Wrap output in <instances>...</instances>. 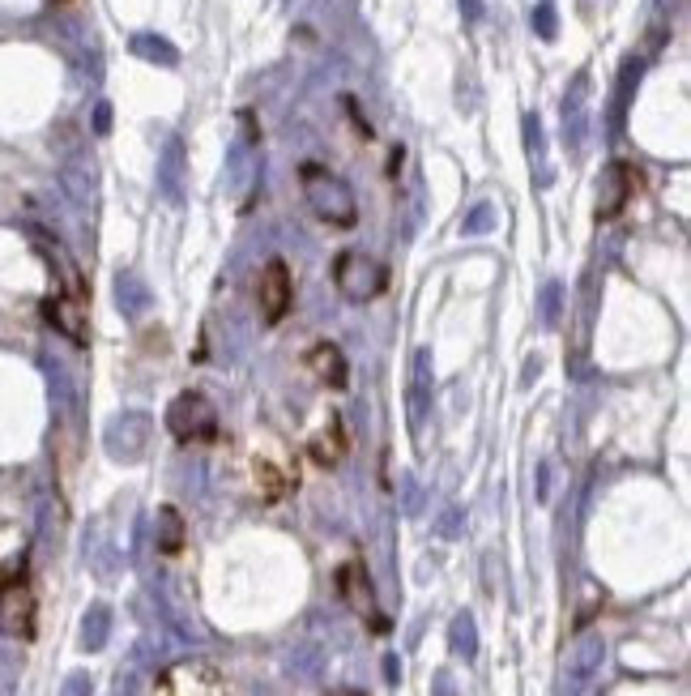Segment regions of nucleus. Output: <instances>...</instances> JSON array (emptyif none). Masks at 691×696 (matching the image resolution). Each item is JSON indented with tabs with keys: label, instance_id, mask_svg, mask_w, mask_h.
Returning <instances> with one entry per match:
<instances>
[{
	"label": "nucleus",
	"instance_id": "obj_7",
	"mask_svg": "<svg viewBox=\"0 0 691 696\" xmlns=\"http://www.w3.org/2000/svg\"><path fill=\"white\" fill-rule=\"evenodd\" d=\"M337 590L350 603V611H359L363 620H372V628H384L380 611H376V590H372V577H367V568L359 560H350L337 568Z\"/></svg>",
	"mask_w": 691,
	"mask_h": 696
},
{
	"label": "nucleus",
	"instance_id": "obj_4",
	"mask_svg": "<svg viewBox=\"0 0 691 696\" xmlns=\"http://www.w3.org/2000/svg\"><path fill=\"white\" fill-rule=\"evenodd\" d=\"M295 304V278H291V265L282 257H269L261 278H256V312H261L265 325H282L286 312Z\"/></svg>",
	"mask_w": 691,
	"mask_h": 696
},
{
	"label": "nucleus",
	"instance_id": "obj_2",
	"mask_svg": "<svg viewBox=\"0 0 691 696\" xmlns=\"http://www.w3.org/2000/svg\"><path fill=\"white\" fill-rule=\"evenodd\" d=\"M333 287L342 291L350 304H367V299L384 295L389 270H384V261L367 257V252H342V257L333 261Z\"/></svg>",
	"mask_w": 691,
	"mask_h": 696
},
{
	"label": "nucleus",
	"instance_id": "obj_1",
	"mask_svg": "<svg viewBox=\"0 0 691 696\" xmlns=\"http://www.w3.org/2000/svg\"><path fill=\"white\" fill-rule=\"evenodd\" d=\"M303 193H308V205L320 223H329V227H355L359 223L355 193H350V184L342 176H333L329 167H320V163L303 167Z\"/></svg>",
	"mask_w": 691,
	"mask_h": 696
},
{
	"label": "nucleus",
	"instance_id": "obj_8",
	"mask_svg": "<svg viewBox=\"0 0 691 696\" xmlns=\"http://www.w3.org/2000/svg\"><path fill=\"white\" fill-rule=\"evenodd\" d=\"M303 363H308V372H312L325 389H346V381H350L346 355H342V346H333V342H316Z\"/></svg>",
	"mask_w": 691,
	"mask_h": 696
},
{
	"label": "nucleus",
	"instance_id": "obj_10",
	"mask_svg": "<svg viewBox=\"0 0 691 696\" xmlns=\"http://www.w3.org/2000/svg\"><path fill=\"white\" fill-rule=\"evenodd\" d=\"M295 483H299L295 474L286 470L282 462H273V457H256V462H252V487H256V496H261L265 504H278Z\"/></svg>",
	"mask_w": 691,
	"mask_h": 696
},
{
	"label": "nucleus",
	"instance_id": "obj_3",
	"mask_svg": "<svg viewBox=\"0 0 691 696\" xmlns=\"http://www.w3.org/2000/svg\"><path fill=\"white\" fill-rule=\"evenodd\" d=\"M167 427L180 445H210L218 440V410L205 393H180L167 410Z\"/></svg>",
	"mask_w": 691,
	"mask_h": 696
},
{
	"label": "nucleus",
	"instance_id": "obj_12",
	"mask_svg": "<svg viewBox=\"0 0 691 696\" xmlns=\"http://www.w3.org/2000/svg\"><path fill=\"white\" fill-rule=\"evenodd\" d=\"M636 184H640L636 167H628V163H615V167H610L606 201H598V218H615V214L623 210V205H628V197L636 193Z\"/></svg>",
	"mask_w": 691,
	"mask_h": 696
},
{
	"label": "nucleus",
	"instance_id": "obj_6",
	"mask_svg": "<svg viewBox=\"0 0 691 696\" xmlns=\"http://www.w3.org/2000/svg\"><path fill=\"white\" fill-rule=\"evenodd\" d=\"M154 696H231V692L218 679V671H210L205 662H184V667H171L158 679Z\"/></svg>",
	"mask_w": 691,
	"mask_h": 696
},
{
	"label": "nucleus",
	"instance_id": "obj_11",
	"mask_svg": "<svg viewBox=\"0 0 691 696\" xmlns=\"http://www.w3.org/2000/svg\"><path fill=\"white\" fill-rule=\"evenodd\" d=\"M47 312V321H52L64 338H73V342H86V316H82V295H56V299H47L43 304Z\"/></svg>",
	"mask_w": 691,
	"mask_h": 696
},
{
	"label": "nucleus",
	"instance_id": "obj_5",
	"mask_svg": "<svg viewBox=\"0 0 691 696\" xmlns=\"http://www.w3.org/2000/svg\"><path fill=\"white\" fill-rule=\"evenodd\" d=\"M35 590H30L26 573L0 581V628L18 641H30L35 637Z\"/></svg>",
	"mask_w": 691,
	"mask_h": 696
},
{
	"label": "nucleus",
	"instance_id": "obj_9",
	"mask_svg": "<svg viewBox=\"0 0 691 696\" xmlns=\"http://www.w3.org/2000/svg\"><path fill=\"white\" fill-rule=\"evenodd\" d=\"M346 449H350V436H346V423L337 419V415H329V423L316 427L312 440H308V457H312L316 466H325V470L342 462Z\"/></svg>",
	"mask_w": 691,
	"mask_h": 696
}]
</instances>
